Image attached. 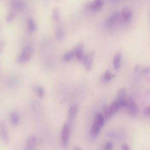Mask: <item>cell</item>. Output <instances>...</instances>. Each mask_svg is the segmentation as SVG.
<instances>
[{"label":"cell","mask_w":150,"mask_h":150,"mask_svg":"<svg viewBox=\"0 0 150 150\" xmlns=\"http://www.w3.org/2000/svg\"><path fill=\"white\" fill-rule=\"evenodd\" d=\"M33 54V50L31 47L27 45L24 47L18 56L17 60L21 64L25 63L31 58Z\"/></svg>","instance_id":"cell-1"},{"label":"cell","mask_w":150,"mask_h":150,"mask_svg":"<svg viewBox=\"0 0 150 150\" xmlns=\"http://www.w3.org/2000/svg\"><path fill=\"white\" fill-rule=\"evenodd\" d=\"M69 135V127L68 124L65 123L63 126L61 134V143L64 148H66L68 145Z\"/></svg>","instance_id":"cell-2"},{"label":"cell","mask_w":150,"mask_h":150,"mask_svg":"<svg viewBox=\"0 0 150 150\" xmlns=\"http://www.w3.org/2000/svg\"><path fill=\"white\" fill-rule=\"evenodd\" d=\"M9 6L11 11L15 13L20 11L24 9L26 7V3L23 1L18 0L11 1Z\"/></svg>","instance_id":"cell-3"},{"label":"cell","mask_w":150,"mask_h":150,"mask_svg":"<svg viewBox=\"0 0 150 150\" xmlns=\"http://www.w3.org/2000/svg\"><path fill=\"white\" fill-rule=\"evenodd\" d=\"M126 106L129 115L132 117L137 115L138 111V106L132 98L129 97L128 99Z\"/></svg>","instance_id":"cell-4"},{"label":"cell","mask_w":150,"mask_h":150,"mask_svg":"<svg viewBox=\"0 0 150 150\" xmlns=\"http://www.w3.org/2000/svg\"><path fill=\"white\" fill-rule=\"evenodd\" d=\"M94 54V52L91 51L85 55L82 63L87 71H90L91 68Z\"/></svg>","instance_id":"cell-5"},{"label":"cell","mask_w":150,"mask_h":150,"mask_svg":"<svg viewBox=\"0 0 150 150\" xmlns=\"http://www.w3.org/2000/svg\"><path fill=\"white\" fill-rule=\"evenodd\" d=\"M0 138L2 142L7 144L9 142V136L5 122L0 121Z\"/></svg>","instance_id":"cell-6"},{"label":"cell","mask_w":150,"mask_h":150,"mask_svg":"<svg viewBox=\"0 0 150 150\" xmlns=\"http://www.w3.org/2000/svg\"><path fill=\"white\" fill-rule=\"evenodd\" d=\"M127 100L126 89L125 88H122L119 91L117 94V101L120 107H126Z\"/></svg>","instance_id":"cell-7"},{"label":"cell","mask_w":150,"mask_h":150,"mask_svg":"<svg viewBox=\"0 0 150 150\" xmlns=\"http://www.w3.org/2000/svg\"><path fill=\"white\" fill-rule=\"evenodd\" d=\"M6 86L9 88H15L18 83V79L17 77L13 75L7 76L4 80Z\"/></svg>","instance_id":"cell-8"},{"label":"cell","mask_w":150,"mask_h":150,"mask_svg":"<svg viewBox=\"0 0 150 150\" xmlns=\"http://www.w3.org/2000/svg\"><path fill=\"white\" fill-rule=\"evenodd\" d=\"M75 50V55L77 60L80 62H83L85 55L84 54V45L82 42L79 43Z\"/></svg>","instance_id":"cell-9"},{"label":"cell","mask_w":150,"mask_h":150,"mask_svg":"<svg viewBox=\"0 0 150 150\" xmlns=\"http://www.w3.org/2000/svg\"><path fill=\"white\" fill-rule=\"evenodd\" d=\"M121 16L124 21L127 22L129 21L132 16V11L130 8L127 6L124 7L122 10Z\"/></svg>","instance_id":"cell-10"},{"label":"cell","mask_w":150,"mask_h":150,"mask_svg":"<svg viewBox=\"0 0 150 150\" xmlns=\"http://www.w3.org/2000/svg\"><path fill=\"white\" fill-rule=\"evenodd\" d=\"M103 4L104 1L102 0H94L89 4V8L92 11H97L101 8Z\"/></svg>","instance_id":"cell-11"},{"label":"cell","mask_w":150,"mask_h":150,"mask_svg":"<svg viewBox=\"0 0 150 150\" xmlns=\"http://www.w3.org/2000/svg\"><path fill=\"white\" fill-rule=\"evenodd\" d=\"M36 143V139L33 135H31L27 139L25 150H34Z\"/></svg>","instance_id":"cell-12"},{"label":"cell","mask_w":150,"mask_h":150,"mask_svg":"<svg viewBox=\"0 0 150 150\" xmlns=\"http://www.w3.org/2000/svg\"><path fill=\"white\" fill-rule=\"evenodd\" d=\"M101 127L99 125L94 122L90 130V135L91 137L93 138L96 137L99 133Z\"/></svg>","instance_id":"cell-13"},{"label":"cell","mask_w":150,"mask_h":150,"mask_svg":"<svg viewBox=\"0 0 150 150\" xmlns=\"http://www.w3.org/2000/svg\"><path fill=\"white\" fill-rule=\"evenodd\" d=\"M120 14L118 11H114L110 15L107 20V23L110 26L114 24L118 20Z\"/></svg>","instance_id":"cell-14"},{"label":"cell","mask_w":150,"mask_h":150,"mask_svg":"<svg viewBox=\"0 0 150 150\" xmlns=\"http://www.w3.org/2000/svg\"><path fill=\"white\" fill-rule=\"evenodd\" d=\"M122 59V54L121 52H117L115 54L113 59V64L114 68L118 69L120 67Z\"/></svg>","instance_id":"cell-15"},{"label":"cell","mask_w":150,"mask_h":150,"mask_svg":"<svg viewBox=\"0 0 150 150\" xmlns=\"http://www.w3.org/2000/svg\"><path fill=\"white\" fill-rule=\"evenodd\" d=\"M75 55V49L66 52L63 55L62 60L64 62H67L71 60Z\"/></svg>","instance_id":"cell-16"},{"label":"cell","mask_w":150,"mask_h":150,"mask_svg":"<svg viewBox=\"0 0 150 150\" xmlns=\"http://www.w3.org/2000/svg\"><path fill=\"white\" fill-rule=\"evenodd\" d=\"M18 114L15 111L12 112L10 114V120L11 124L13 126L18 125L19 122Z\"/></svg>","instance_id":"cell-17"},{"label":"cell","mask_w":150,"mask_h":150,"mask_svg":"<svg viewBox=\"0 0 150 150\" xmlns=\"http://www.w3.org/2000/svg\"><path fill=\"white\" fill-rule=\"evenodd\" d=\"M79 107L78 105L75 104L72 105L70 107L69 111V116L71 119H73L77 113Z\"/></svg>","instance_id":"cell-18"},{"label":"cell","mask_w":150,"mask_h":150,"mask_svg":"<svg viewBox=\"0 0 150 150\" xmlns=\"http://www.w3.org/2000/svg\"><path fill=\"white\" fill-rule=\"evenodd\" d=\"M115 76V75L112 74L109 70L107 69L103 73L102 77V81L105 83H107L110 80Z\"/></svg>","instance_id":"cell-19"},{"label":"cell","mask_w":150,"mask_h":150,"mask_svg":"<svg viewBox=\"0 0 150 150\" xmlns=\"http://www.w3.org/2000/svg\"><path fill=\"white\" fill-rule=\"evenodd\" d=\"M28 30L30 32H33L37 30V27L34 20L31 18L28 20L27 21Z\"/></svg>","instance_id":"cell-20"},{"label":"cell","mask_w":150,"mask_h":150,"mask_svg":"<svg viewBox=\"0 0 150 150\" xmlns=\"http://www.w3.org/2000/svg\"><path fill=\"white\" fill-rule=\"evenodd\" d=\"M101 127L104 125L105 120L103 115L100 112H98L97 114L94 121Z\"/></svg>","instance_id":"cell-21"},{"label":"cell","mask_w":150,"mask_h":150,"mask_svg":"<svg viewBox=\"0 0 150 150\" xmlns=\"http://www.w3.org/2000/svg\"><path fill=\"white\" fill-rule=\"evenodd\" d=\"M120 107L117 102L115 101L111 103L109 108L111 113L113 115L117 112Z\"/></svg>","instance_id":"cell-22"},{"label":"cell","mask_w":150,"mask_h":150,"mask_svg":"<svg viewBox=\"0 0 150 150\" xmlns=\"http://www.w3.org/2000/svg\"><path fill=\"white\" fill-rule=\"evenodd\" d=\"M103 109L105 118L107 120H108L111 118L113 115L111 113L109 107L104 104L103 105Z\"/></svg>","instance_id":"cell-23"},{"label":"cell","mask_w":150,"mask_h":150,"mask_svg":"<svg viewBox=\"0 0 150 150\" xmlns=\"http://www.w3.org/2000/svg\"><path fill=\"white\" fill-rule=\"evenodd\" d=\"M56 35L59 40H61L63 38L64 36V31L61 27H58L56 30Z\"/></svg>","instance_id":"cell-24"},{"label":"cell","mask_w":150,"mask_h":150,"mask_svg":"<svg viewBox=\"0 0 150 150\" xmlns=\"http://www.w3.org/2000/svg\"><path fill=\"white\" fill-rule=\"evenodd\" d=\"M35 91L38 96L40 98H42L45 95L43 88L39 86H36L35 88Z\"/></svg>","instance_id":"cell-25"},{"label":"cell","mask_w":150,"mask_h":150,"mask_svg":"<svg viewBox=\"0 0 150 150\" xmlns=\"http://www.w3.org/2000/svg\"><path fill=\"white\" fill-rule=\"evenodd\" d=\"M52 19L54 21H57L59 18L60 11L58 8H55L53 10L52 14Z\"/></svg>","instance_id":"cell-26"},{"label":"cell","mask_w":150,"mask_h":150,"mask_svg":"<svg viewBox=\"0 0 150 150\" xmlns=\"http://www.w3.org/2000/svg\"><path fill=\"white\" fill-rule=\"evenodd\" d=\"M16 13L10 11L6 16V21L8 23L13 22L15 18Z\"/></svg>","instance_id":"cell-27"},{"label":"cell","mask_w":150,"mask_h":150,"mask_svg":"<svg viewBox=\"0 0 150 150\" xmlns=\"http://www.w3.org/2000/svg\"><path fill=\"white\" fill-rule=\"evenodd\" d=\"M113 146V143L111 142H108L105 144L104 147V150H111Z\"/></svg>","instance_id":"cell-28"},{"label":"cell","mask_w":150,"mask_h":150,"mask_svg":"<svg viewBox=\"0 0 150 150\" xmlns=\"http://www.w3.org/2000/svg\"><path fill=\"white\" fill-rule=\"evenodd\" d=\"M144 115L146 116L149 117L150 115V107L148 106L145 108L144 110Z\"/></svg>","instance_id":"cell-29"},{"label":"cell","mask_w":150,"mask_h":150,"mask_svg":"<svg viewBox=\"0 0 150 150\" xmlns=\"http://www.w3.org/2000/svg\"><path fill=\"white\" fill-rule=\"evenodd\" d=\"M5 45V41L3 39H0V53L3 49Z\"/></svg>","instance_id":"cell-30"},{"label":"cell","mask_w":150,"mask_h":150,"mask_svg":"<svg viewBox=\"0 0 150 150\" xmlns=\"http://www.w3.org/2000/svg\"><path fill=\"white\" fill-rule=\"evenodd\" d=\"M122 150H131L130 147L127 144H124L122 146Z\"/></svg>","instance_id":"cell-31"},{"label":"cell","mask_w":150,"mask_h":150,"mask_svg":"<svg viewBox=\"0 0 150 150\" xmlns=\"http://www.w3.org/2000/svg\"><path fill=\"white\" fill-rule=\"evenodd\" d=\"M150 71V68L148 67H146L143 68L141 71L142 74H145L149 73Z\"/></svg>","instance_id":"cell-32"},{"label":"cell","mask_w":150,"mask_h":150,"mask_svg":"<svg viewBox=\"0 0 150 150\" xmlns=\"http://www.w3.org/2000/svg\"><path fill=\"white\" fill-rule=\"evenodd\" d=\"M74 150H82L80 147L77 146H74Z\"/></svg>","instance_id":"cell-33"},{"label":"cell","mask_w":150,"mask_h":150,"mask_svg":"<svg viewBox=\"0 0 150 150\" xmlns=\"http://www.w3.org/2000/svg\"><path fill=\"white\" fill-rule=\"evenodd\" d=\"M139 69V66L138 65H136L134 68L135 70L136 71H138Z\"/></svg>","instance_id":"cell-34"}]
</instances>
